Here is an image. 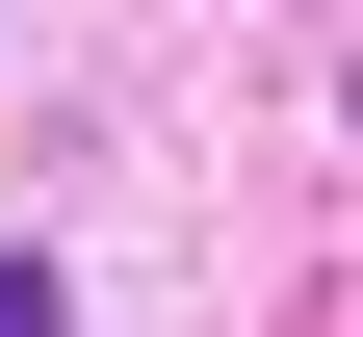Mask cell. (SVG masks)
Returning <instances> with one entry per match:
<instances>
[{"mask_svg":"<svg viewBox=\"0 0 363 337\" xmlns=\"http://www.w3.org/2000/svg\"><path fill=\"white\" fill-rule=\"evenodd\" d=\"M0 337H52V260H0Z\"/></svg>","mask_w":363,"mask_h":337,"instance_id":"cell-1","label":"cell"}]
</instances>
